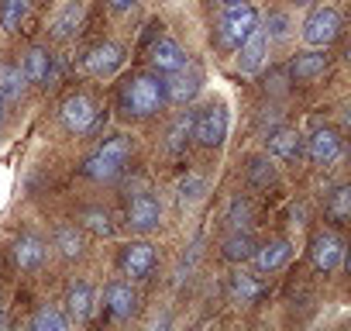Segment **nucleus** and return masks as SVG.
<instances>
[{
  "instance_id": "1",
  "label": "nucleus",
  "mask_w": 351,
  "mask_h": 331,
  "mask_svg": "<svg viewBox=\"0 0 351 331\" xmlns=\"http://www.w3.org/2000/svg\"><path fill=\"white\" fill-rule=\"evenodd\" d=\"M165 104V90H162V76L152 73H138L124 83L121 90V111L131 117H152L158 107Z\"/></svg>"
},
{
  "instance_id": "2",
  "label": "nucleus",
  "mask_w": 351,
  "mask_h": 331,
  "mask_svg": "<svg viewBox=\"0 0 351 331\" xmlns=\"http://www.w3.org/2000/svg\"><path fill=\"white\" fill-rule=\"evenodd\" d=\"M128 155H131V138L117 135V138H107L86 162H83V176L97 180V183H110L124 173L128 166Z\"/></svg>"
},
{
  "instance_id": "3",
  "label": "nucleus",
  "mask_w": 351,
  "mask_h": 331,
  "mask_svg": "<svg viewBox=\"0 0 351 331\" xmlns=\"http://www.w3.org/2000/svg\"><path fill=\"white\" fill-rule=\"evenodd\" d=\"M255 28H258V11H255L252 4H231V8H224V14H221L217 42H221L224 52H234Z\"/></svg>"
},
{
  "instance_id": "4",
  "label": "nucleus",
  "mask_w": 351,
  "mask_h": 331,
  "mask_svg": "<svg viewBox=\"0 0 351 331\" xmlns=\"http://www.w3.org/2000/svg\"><path fill=\"white\" fill-rule=\"evenodd\" d=\"M193 138L204 148H217L228 138V111L224 104H207L204 111L193 114Z\"/></svg>"
},
{
  "instance_id": "5",
  "label": "nucleus",
  "mask_w": 351,
  "mask_h": 331,
  "mask_svg": "<svg viewBox=\"0 0 351 331\" xmlns=\"http://www.w3.org/2000/svg\"><path fill=\"white\" fill-rule=\"evenodd\" d=\"M337 32H341L337 11H334V8H313V11L306 14L300 35H303V42H306L310 49H327V45L337 38Z\"/></svg>"
},
{
  "instance_id": "6",
  "label": "nucleus",
  "mask_w": 351,
  "mask_h": 331,
  "mask_svg": "<svg viewBox=\"0 0 351 331\" xmlns=\"http://www.w3.org/2000/svg\"><path fill=\"white\" fill-rule=\"evenodd\" d=\"M204 87V73L193 66V62H183L180 69H172L165 80H162V90H165V100L169 104H190Z\"/></svg>"
},
{
  "instance_id": "7",
  "label": "nucleus",
  "mask_w": 351,
  "mask_h": 331,
  "mask_svg": "<svg viewBox=\"0 0 351 331\" xmlns=\"http://www.w3.org/2000/svg\"><path fill=\"white\" fill-rule=\"evenodd\" d=\"M121 66H124V45H117V42H100L83 56V69L90 76H97V80L114 76Z\"/></svg>"
},
{
  "instance_id": "8",
  "label": "nucleus",
  "mask_w": 351,
  "mask_h": 331,
  "mask_svg": "<svg viewBox=\"0 0 351 331\" xmlns=\"http://www.w3.org/2000/svg\"><path fill=\"white\" fill-rule=\"evenodd\" d=\"M62 124H66L69 131H76V135L93 131V124H97V104H93L86 93L66 97V100H62Z\"/></svg>"
},
{
  "instance_id": "9",
  "label": "nucleus",
  "mask_w": 351,
  "mask_h": 331,
  "mask_svg": "<svg viewBox=\"0 0 351 331\" xmlns=\"http://www.w3.org/2000/svg\"><path fill=\"white\" fill-rule=\"evenodd\" d=\"M162 225V204L152 197V194H138L131 197L128 204V228L138 231V235H148Z\"/></svg>"
},
{
  "instance_id": "10",
  "label": "nucleus",
  "mask_w": 351,
  "mask_h": 331,
  "mask_svg": "<svg viewBox=\"0 0 351 331\" xmlns=\"http://www.w3.org/2000/svg\"><path fill=\"white\" fill-rule=\"evenodd\" d=\"M341 259H344V245H341L337 235H330V231L313 235V242H310V262L320 273H334L341 266Z\"/></svg>"
},
{
  "instance_id": "11",
  "label": "nucleus",
  "mask_w": 351,
  "mask_h": 331,
  "mask_svg": "<svg viewBox=\"0 0 351 331\" xmlns=\"http://www.w3.org/2000/svg\"><path fill=\"white\" fill-rule=\"evenodd\" d=\"M21 73H25L28 83L52 87V83H56V56H52L49 49L35 45V49H28V56H25V62H21Z\"/></svg>"
},
{
  "instance_id": "12",
  "label": "nucleus",
  "mask_w": 351,
  "mask_h": 331,
  "mask_svg": "<svg viewBox=\"0 0 351 331\" xmlns=\"http://www.w3.org/2000/svg\"><path fill=\"white\" fill-rule=\"evenodd\" d=\"M121 269H124V276H131V279L152 276V269H155V249H152L148 242H131V245H124V252H121Z\"/></svg>"
},
{
  "instance_id": "13",
  "label": "nucleus",
  "mask_w": 351,
  "mask_h": 331,
  "mask_svg": "<svg viewBox=\"0 0 351 331\" xmlns=\"http://www.w3.org/2000/svg\"><path fill=\"white\" fill-rule=\"evenodd\" d=\"M186 62V52L176 38H158L152 49H148V66L158 73V76H169L172 69H180Z\"/></svg>"
},
{
  "instance_id": "14",
  "label": "nucleus",
  "mask_w": 351,
  "mask_h": 331,
  "mask_svg": "<svg viewBox=\"0 0 351 331\" xmlns=\"http://www.w3.org/2000/svg\"><path fill=\"white\" fill-rule=\"evenodd\" d=\"M265 148L272 159L279 162H296L303 155V135L296 128H276L269 138H265Z\"/></svg>"
},
{
  "instance_id": "15",
  "label": "nucleus",
  "mask_w": 351,
  "mask_h": 331,
  "mask_svg": "<svg viewBox=\"0 0 351 331\" xmlns=\"http://www.w3.org/2000/svg\"><path fill=\"white\" fill-rule=\"evenodd\" d=\"M306 155H310L313 166H330V162H337V155H341V138H337V131L317 128V131L306 138Z\"/></svg>"
},
{
  "instance_id": "16",
  "label": "nucleus",
  "mask_w": 351,
  "mask_h": 331,
  "mask_svg": "<svg viewBox=\"0 0 351 331\" xmlns=\"http://www.w3.org/2000/svg\"><path fill=\"white\" fill-rule=\"evenodd\" d=\"M104 304H107V310H110L117 321H124V317H131V314L138 310V293L131 290V283L110 279V283L104 286Z\"/></svg>"
},
{
  "instance_id": "17",
  "label": "nucleus",
  "mask_w": 351,
  "mask_h": 331,
  "mask_svg": "<svg viewBox=\"0 0 351 331\" xmlns=\"http://www.w3.org/2000/svg\"><path fill=\"white\" fill-rule=\"evenodd\" d=\"M289 255H293V245H289L286 238H272V242H265V245H255L252 262H255L258 273H276V269H282V266L289 262Z\"/></svg>"
},
{
  "instance_id": "18",
  "label": "nucleus",
  "mask_w": 351,
  "mask_h": 331,
  "mask_svg": "<svg viewBox=\"0 0 351 331\" xmlns=\"http://www.w3.org/2000/svg\"><path fill=\"white\" fill-rule=\"evenodd\" d=\"M238 66H241V73H258L262 69V62H265V52H269V38H265V32L262 28H255L238 49Z\"/></svg>"
},
{
  "instance_id": "19",
  "label": "nucleus",
  "mask_w": 351,
  "mask_h": 331,
  "mask_svg": "<svg viewBox=\"0 0 351 331\" xmlns=\"http://www.w3.org/2000/svg\"><path fill=\"white\" fill-rule=\"evenodd\" d=\"M83 14H86V8H83V0H69V4L49 21V35L56 38V42H66V38H73L76 32H80V25H83Z\"/></svg>"
},
{
  "instance_id": "20",
  "label": "nucleus",
  "mask_w": 351,
  "mask_h": 331,
  "mask_svg": "<svg viewBox=\"0 0 351 331\" xmlns=\"http://www.w3.org/2000/svg\"><path fill=\"white\" fill-rule=\"evenodd\" d=\"M228 293H231L234 304H245V307H248V304H258V300L265 297V283H262L255 273H245V269H241V273L231 276Z\"/></svg>"
},
{
  "instance_id": "21",
  "label": "nucleus",
  "mask_w": 351,
  "mask_h": 331,
  "mask_svg": "<svg viewBox=\"0 0 351 331\" xmlns=\"http://www.w3.org/2000/svg\"><path fill=\"white\" fill-rule=\"evenodd\" d=\"M45 255H49V245L42 238H35V235H25V238L14 242V262L21 269H42Z\"/></svg>"
},
{
  "instance_id": "22",
  "label": "nucleus",
  "mask_w": 351,
  "mask_h": 331,
  "mask_svg": "<svg viewBox=\"0 0 351 331\" xmlns=\"http://www.w3.org/2000/svg\"><path fill=\"white\" fill-rule=\"evenodd\" d=\"M324 69H327V56H324L320 49L300 52V56L293 59V66H289L293 80H300V83H310V80H317V76H320Z\"/></svg>"
},
{
  "instance_id": "23",
  "label": "nucleus",
  "mask_w": 351,
  "mask_h": 331,
  "mask_svg": "<svg viewBox=\"0 0 351 331\" xmlns=\"http://www.w3.org/2000/svg\"><path fill=\"white\" fill-rule=\"evenodd\" d=\"M93 300H97V293H93L90 283L69 286V293H66V310H69V317H73V321H86V317L93 314Z\"/></svg>"
},
{
  "instance_id": "24",
  "label": "nucleus",
  "mask_w": 351,
  "mask_h": 331,
  "mask_svg": "<svg viewBox=\"0 0 351 331\" xmlns=\"http://www.w3.org/2000/svg\"><path fill=\"white\" fill-rule=\"evenodd\" d=\"M221 252H224V259L228 262H248L252 259V252H255V238L248 235V231H231L228 238H224V245H221Z\"/></svg>"
},
{
  "instance_id": "25",
  "label": "nucleus",
  "mask_w": 351,
  "mask_h": 331,
  "mask_svg": "<svg viewBox=\"0 0 351 331\" xmlns=\"http://www.w3.org/2000/svg\"><path fill=\"white\" fill-rule=\"evenodd\" d=\"M32 0H0V28L4 32H18L28 21Z\"/></svg>"
},
{
  "instance_id": "26",
  "label": "nucleus",
  "mask_w": 351,
  "mask_h": 331,
  "mask_svg": "<svg viewBox=\"0 0 351 331\" xmlns=\"http://www.w3.org/2000/svg\"><path fill=\"white\" fill-rule=\"evenodd\" d=\"M25 87H28V80H25L21 66H0V97H4L8 104L11 100H21L25 97Z\"/></svg>"
},
{
  "instance_id": "27",
  "label": "nucleus",
  "mask_w": 351,
  "mask_h": 331,
  "mask_svg": "<svg viewBox=\"0 0 351 331\" xmlns=\"http://www.w3.org/2000/svg\"><path fill=\"white\" fill-rule=\"evenodd\" d=\"M190 138H193V111H186V114H180V117L172 121L169 138H165V148L169 152H183Z\"/></svg>"
},
{
  "instance_id": "28",
  "label": "nucleus",
  "mask_w": 351,
  "mask_h": 331,
  "mask_svg": "<svg viewBox=\"0 0 351 331\" xmlns=\"http://www.w3.org/2000/svg\"><path fill=\"white\" fill-rule=\"evenodd\" d=\"M293 28H296V25H293V18H289L286 11H269V18H265V28H262V32H265V38H269V42H286V38L293 35Z\"/></svg>"
},
{
  "instance_id": "29",
  "label": "nucleus",
  "mask_w": 351,
  "mask_h": 331,
  "mask_svg": "<svg viewBox=\"0 0 351 331\" xmlns=\"http://www.w3.org/2000/svg\"><path fill=\"white\" fill-rule=\"evenodd\" d=\"M32 328L35 331H66L69 328V314H62L59 307H42V310H35Z\"/></svg>"
},
{
  "instance_id": "30",
  "label": "nucleus",
  "mask_w": 351,
  "mask_h": 331,
  "mask_svg": "<svg viewBox=\"0 0 351 331\" xmlns=\"http://www.w3.org/2000/svg\"><path fill=\"white\" fill-rule=\"evenodd\" d=\"M56 249L66 255V259H76L80 252H83V235L76 231V228H69V225H62L59 231H56Z\"/></svg>"
},
{
  "instance_id": "31",
  "label": "nucleus",
  "mask_w": 351,
  "mask_h": 331,
  "mask_svg": "<svg viewBox=\"0 0 351 331\" xmlns=\"http://www.w3.org/2000/svg\"><path fill=\"white\" fill-rule=\"evenodd\" d=\"M204 190H207V180L197 176V173L183 176L180 187H176V194H180V204H197V201H204Z\"/></svg>"
},
{
  "instance_id": "32",
  "label": "nucleus",
  "mask_w": 351,
  "mask_h": 331,
  "mask_svg": "<svg viewBox=\"0 0 351 331\" xmlns=\"http://www.w3.org/2000/svg\"><path fill=\"white\" fill-rule=\"evenodd\" d=\"M327 211H330L334 221H348V214H351V190H348V187H337Z\"/></svg>"
},
{
  "instance_id": "33",
  "label": "nucleus",
  "mask_w": 351,
  "mask_h": 331,
  "mask_svg": "<svg viewBox=\"0 0 351 331\" xmlns=\"http://www.w3.org/2000/svg\"><path fill=\"white\" fill-rule=\"evenodd\" d=\"M83 225H86L93 235H114V225H110V214H107V211H97V207L86 211V214H83Z\"/></svg>"
},
{
  "instance_id": "34",
  "label": "nucleus",
  "mask_w": 351,
  "mask_h": 331,
  "mask_svg": "<svg viewBox=\"0 0 351 331\" xmlns=\"http://www.w3.org/2000/svg\"><path fill=\"white\" fill-rule=\"evenodd\" d=\"M228 221H231L234 228H241V225L248 221V204H241V201H234V204H231V214H228Z\"/></svg>"
},
{
  "instance_id": "35",
  "label": "nucleus",
  "mask_w": 351,
  "mask_h": 331,
  "mask_svg": "<svg viewBox=\"0 0 351 331\" xmlns=\"http://www.w3.org/2000/svg\"><path fill=\"white\" fill-rule=\"evenodd\" d=\"M107 4H110V11H117V14H124V11H131V8L138 4V0H107Z\"/></svg>"
},
{
  "instance_id": "36",
  "label": "nucleus",
  "mask_w": 351,
  "mask_h": 331,
  "mask_svg": "<svg viewBox=\"0 0 351 331\" xmlns=\"http://www.w3.org/2000/svg\"><path fill=\"white\" fill-rule=\"evenodd\" d=\"M0 121H8V100L0 97Z\"/></svg>"
},
{
  "instance_id": "37",
  "label": "nucleus",
  "mask_w": 351,
  "mask_h": 331,
  "mask_svg": "<svg viewBox=\"0 0 351 331\" xmlns=\"http://www.w3.org/2000/svg\"><path fill=\"white\" fill-rule=\"evenodd\" d=\"M224 8H231V4H248V0H221Z\"/></svg>"
},
{
  "instance_id": "38",
  "label": "nucleus",
  "mask_w": 351,
  "mask_h": 331,
  "mask_svg": "<svg viewBox=\"0 0 351 331\" xmlns=\"http://www.w3.org/2000/svg\"><path fill=\"white\" fill-rule=\"evenodd\" d=\"M4 328H8V314H4V310H0V331H4Z\"/></svg>"
},
{
  "instance_id": "39",
  "label": "nucleus",
  "mask_w": 351,
  "mask_h": 331,
  "mask_svg": "<svg viewBox=\"0 0 351 331\" xmlns=\"http://www.w3.org/2000/svg\"><path fill=\"white\" fill-rule=\"evenodd\" d=\"M296 4H300V8H306V4H313V0H296Z\"/></svg>"
},
{
  "instance_id": "40",
  "label": "nucleus",
  "mask_w": 351,
  "mask_h": 331,
  "mask_svg": "<svg viewBox=\"0 0 351 331\" xmlns=\"http://www.w3.org/2000/svg\"><path fill=\"white\" fill-rule=\"evenodd\" d=\"M35 4H49V0H35Z\"/></svg>"
}]
</instances>
